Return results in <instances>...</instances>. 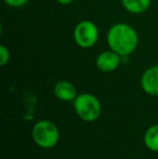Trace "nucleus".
<instances>
[{
	"mask_svg": "<svg viewBox=\"0 0 158 159\" xmlns=\"http://www.w3.org/2000/svg\"><path fill=\"white\" fill-rule=\"evenodd\" d=\"M74 109L84 121H95L101 116L102 106L99 98L91 93H80L74 100Z\"/></svg>",
	"mask_w": 158,
	"mask_h": 159,
	"instance_id": "nucleus-2",
	"label": "nucleus"
},
{
	"mask_svg": "<svg viewBox=\"0 0 158 159\" xmlns=\"http://www.w3.org/2000/svg\"><path fill=\"white\" fill-rule=\"evenodd\" d=\"M99 28L91 21H81L75 26L73 37L76 44L82 49H90L99 40Z\"/></svg>",
	"mask_w": 158,
	"mask_h": 159,
	"instance_id": "nucleus-4",
	"label": "nucleus"
},
{
	"mask_svg": "<svg viewBox=\"0 0 158 159\" xmlns=\"http://www.w3.org/2000/svg\"><path fill=\"white\" fill-rule=\"evenodd\" d=\"M152 0H121L122 7L132 14H141L147 11Z\"/></svg>",
	"mask_w": 158,
	"mask_h": 159,
	"instance_id": "nucleus-8",
	"label": "nucleus"
},
{
	"mask_svg": "<svg viewBox=\"0 0 158 159\" xmlns=\"http://www.w3.org/2000/svg\"><path fill=\"white\" fill-rule=\"evenodd\" d=\"M144 144L150 151L158 152V125L151 126L144 134Z\"/></svg>",
	"mask_w": 158,
	"mask_h": 159,
	"instance_id": "nucleus-9",
	"label": "nucleus"
},
{
	"mask_svg": "<svg viewBox=\"0 0 158 159\" xmlns=\"http://www.w3.org/2000/svg\"><path fill=\"white\" fill-rule=\"evenodd\" d=\"M32 136L39 147L49 149L57 144L60 140V131L52 121L40 120L33 128Z\"/></svg>",
	"mask_w": 158,
	"mask_h": 159,
	"instance_id": "nucleus-3",
	"label": "nucleus"
},
{
	"mask_svg": "<svg viewBox=\"0 0 158 159\" xmlns=\"http://www.w3.org/2000/svg\"><path fill=\"white\" fill-rule=\"evenodd\" d=\"M122 57H120L118 53L114 52L113 50L104 51L100 53L97 57V67L103 73H111V71L116 70L121 63Z\"/></svg>",
	"mask_w": 158,
	"mask_h": 159,
	"instance_id": "nucleus-5",
	"label": "nucleus"
},
{
	"mask_svg": "<svg viewBox=\"0 0 158 159\" xmlns=\"http://www.w3.org/2000/svg\"><path fill=\"white\" fill-rule=\"evenodd\" d=\"M54 94L59 100L64 101V102H70L77 98L78 93H77L76 87L72 82L67 80H61L55 84Z\"/></svg>",
	"mask_w": 158,
	"mask_h": 159,
	"instance_id": "nucleus-7",
	"label": "nucleus"
},
{
	"mask_svg": "<svg viewBox=\"0 0 158 159\" xmlns=\"http://www.w3.org/2000/svg\"><path fill=\"white\" fill-rule=\"evenodd\" d=\"M57 2H59L60 4H62V6H68V4L72 3L74 0H56Z\"/></svg>",
	"mask_w": 158,
	"mask_h": 159,
	"instance_id": "nucleus-12",
	"label": "nucleus"
},
{
	"mask_svg": "<svg viewBox=\"0 0 158 159\" xmlns=\"http://www.w3.org/2000/svg\"><path fill=\"white\" fill-rule=\"evenodd\" d=\"M107 44L120 57H129L139 46V36L134 28L127 23H117L107 32Z\"/></svg>",
	"mask_w": 158,
	"mask_h": 159,
	"instance_id": "nucleus-1",
	"label": "nucleus"
},
{
	"mask_svg": "<svg viewBox=\"0 0 158 159\" xmlns=\"http://www.w3.org/2000/svg\"><path fill=\"white\" fill-rule=\"evenodd\" d=\"M10 61V51L4 44L0 46V66H6Z\"/></svg>",
	"mask_w": 158,
	"mask_h": 159,
	"instance_id": "nucleus-10",
	"label": "nucleus"
},
{
	"mask_svg": "<svg viewBox=\"0 0 158 159\" xmlns=\"http://www.w3.org/2000/svg\"><path fill=\"white\" fill-rule=\"evenodd\" d=\"M4 3L8 4L9 7L12 8H21V7L25 6L29 0H3Z\"/></svg>",
	"mask_w": 158,
	"mask_h": 159,
	"instance_id": "nucleus-11",
	"label": "nucleus"
},
{
	"mask_svg": "<svg viewBox=\"0 0 158 159\" xmlns=\"http://www.w3.org/2000/svg\"><path fill=\"white\" fill-rule=\"evenodd\" d=\"M141 86L145 93L158 95V65L147 68L141 78Z\"/></svg>",
	"mask_w": 158,
	"mask_h": 159,
	"instance_id": "nucleus-6",
	"label": "nucleus"
}]
</instances>
